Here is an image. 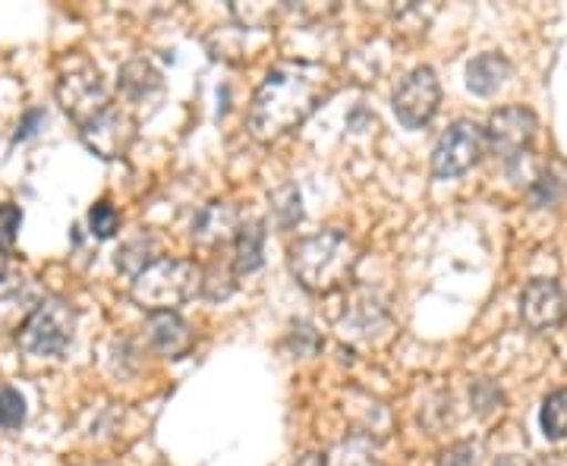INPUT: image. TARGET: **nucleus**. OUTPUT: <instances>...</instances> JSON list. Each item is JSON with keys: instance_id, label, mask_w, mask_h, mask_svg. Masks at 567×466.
I'll return each instance as SVG.
<instances>
[{"instance_id": "obj_1", "label": "nucleus", "mask_w": 567, "mask_h": 466, "mask_svg": "<svg viewBox=\"0 0 567 466\" xmlns=\"http://www.w3.org/2000/svg\"><path fill=\"white\" fill-rule=\"evenodd\" d=\"M331 73L322 63L290 61L275 66L249 102V133L259 143H275L297 126H303L312 111L328 99Z\"/></svg>"}, {"instance_id": "obj_2", "label": "nucleus", "mask_w": 567, "mask_h": 466, "mask_svg": "<svg viewBox=\"0 0 567 466\" xmlns=\"http://www.w3.org/2000/svg\"><path fill=\"white\" fill-rule=\"evenodd\" d=\"M287 262H290L297 284L309 293L328 297V293L350 284V278L360 265V249L344 230H322V234L303 237L290 246Z\"/></svg>"}, {"instance_id": "obj_3", "label": "nucleus", "mask_w": 567, "mask_h": 466, "mask_svg": "<svg viewBox=\"0 0 567 466\" xmlns=\"http://www.w3.org/2000/svg\"><path fill=\"white\" fill-rule=\"evenodd\" d=\"M199 287H203V268L196 262L155 259L133 278L130 297L148 315H155V312H177L199 293Z\"/></svg>"}, {"instance_id": "obj_4", "label": "nucleus", "mask_w": 567, "mask_h": 466, "mask_svg": "<svg viewBox=\"0 0 567 466\" xmlns=\"http://www.w3.org/2000/svg\"><path fill=\"white\" fill-rule=\"evenodd\" d=\"M76 334V309L61 297H44L29 322L17 331L20 346L29 356H61Z\"/></svg>"}, {"instance_id": "obj_5", "label": "nucleus", "mask_w": 567, "mask_h": 466, "mask_svg": "<svg viewBox=\"0 0 567 466\" xmlns=\"http://www.w3.org/2000/svg\"><path fill=\"white\" fill-rule=\"evenodd\" d=\"M486 148V126L473 121L451 123L432 152V174L439 180H457L483 162Z\"/></svg>"}, {"instance_id": "obj_6", "label": "nucleus", "mask_w": 567, "mask_h": 466, "mask_svg": "<svg viewBox=\"0 0 567 466\" xmlns=\"http://www.w3.org/2000/svg\"><path fill=\"white\" fill-rule=\"evenodd\" d=\"M439 104H442V82L435 76L432 66H416L410 70L404 80L398 82L394 89V117L404 130H423L429 121L439 114Z\"/></svg>"}, {"instance_id": "obj_7", "label": "nucleus", "mask_w": 567, "mask_h": 466, "mask_svg": "<svg viewBox=\"0 0 567 466\" xmlns=\"http://www.w3.org/2000/svg\"><path fill=\"white\" fill-rule=\"evenodd\" d=\"M136 130L140 123L133 114L107 104L95 117L80 123V139L92 155H99L104 162H121L136 143Z\"/></svg>"}, {"instance_id": "obj_8", "label": "nucleus", "mask_w": 567, "mask_h": 466, "mask_svg": "<svg viewBox=\"0 0 567 466\" xmlns=\"http://www.w3.org/2000/svg\"><path fill=\"white\" fill-rule=\"evenodd\" d=\"M536 130H539V121H536V114L529 107H524V104H507V107L495 111L488 117L486 145L498 158L517 162L536 143Z\"/></svg>"}, {"instance_id": "obj_9", "label": "nucleus", "mask_w": 567, "mask_h": 466, "mask_svg": "<svg viewBox=\"0 0 567 466\" xmlns=\"http://www.w3.org/2000/svg\"><path fill=\"white\" fill-rule=\"evenodd\" d=\"M58 102L76 123H85L107 107V89L92 63H80L58 80Z\"/></svg>"}, {"instance_id": "obj_10", "label": "nucleus", "mask_w": 567, "mask_h": 466, "mask_svg": "<svg viewBox=\"0 0 567 466\" xmlns=\"http://www.w3.org/2000/svg\"><path fill=\"white\" fill-rule=\"evenodd\" d=\"M388 328H391V312H388V306L382 303L375 293H369V290H360V293L353 297V303L347 306L341 322H338L341 338L350 341V344H375V341L385 338Z\"/></svg>"}, {"instance_id": "obj_11", "label": "nucleus", "mask_w": 567, "mask_h": 466, "mask_svg": "<svg viewBox=\"0 0 567 466\" xmlns=\"http://www.w3.org/2000/svg\"><path fill=\"white\" fill-rule=\"evenodd\" d=\"M520 319L529 331H551L567 319V297L558 281L536 278L520 293Z\"/></svg>"}, {"instance_id": "obj_12", "label": "nucleus", "mask_w": 567, "mask_h": 466, "mask_svg": "<svg viewBox=\"0 0 567 466\" xmlns=\"http://www.w3.org/2000/svg\"><path fill=\"white\" fill-rule=\"evenodd\" d=\"M240 224V208L234 203H208L193 221V240L205 249H218L234 244Z\"/></svg>"}, {"instance_id": "obj_13", "label": "nucleus", "mask_w": 567, "mask_h": 466, "mask_svg": "<svg viewBox=\"0 0 567 466\" xmlns=\"http://www.w3.org/2000/svg\"><path fill=\"white\" fill-rule=\"evenodd\" d=\"M145 338H148V346L162 356H171V360H181L193 350V328L186 319H181L177 312H155L148 315L145 322Z\"/></svg>"}, {"instance_id": "obj_14", "label": "nucleus", "mask_w": 567, "mask_h": 466, "mask_svg": "<svg viewBox=\"0 0 567 466\" xmlns=\"http://www.w3.org/2000/svg\"><path fill=\"white\" fill-rule=\"evenodd\" d=\"M44 300L41 290L32 281H0V334H13L20 331L22 324L29 322V315L39 309Z\"/></svg>"}, {"instance_id": "obj_15", "label": "nucleus", "mask_w": 567, "mask_h": 466, "mask_svg": "<svg viewBox=\"0 0 567 466\" xmlns=\"http://www.w3.org/2000/svg\"><path fill=\"white\" fill-rule=\"evenodd\" d=\"M511 80V61L498 51L480 54L466 63V89L480 99H492L495 92H502Z\"/></svg>"}, {"instance_id": "obj_16", "label": "nucleus", "mask_w": 567, "mask_h": 466, "mask_svg": "<svg viewBox=\"0 0 567 466\" xmlns=\"http://www.w3.org/2000/svg\"><path fill=\"white\" fill-rule=\"evenodd\" d=\"M117 89H121L123 99H130V102H152V99H158L164 89L162 73H158V66L152 61H145V58H136V61L123 63L121 66V76H117Z\"/></svg>"}, {"instance_id": "obj_17", "label": "nucleus", "mask_w": 567, "mask_h": 466, "mask_svg": "<svg viewBox=\"0 0 567 466\" xmlns=\"http://www.w3.org/2000/svg\"><path fill=\"white\" fill-rule=\"evenodd\" d=\"M265 262V221L240 224L234 237V275H252Z\"/></svg>"}, {"instance_id": "obj_18", "label": "nucleus", "mask_w": 567, "mask_h": 466, "mask_svg": "<svg viewBox=\"0 0 567 466\" xmlns=\"http://www.w3.org/2000/svg\"><path fill=\"white\" fill-rule=\"evenodd\" d=\"M155 259H158V237L140 234V237H133V240H126L121 246V252H117V271L136 278L142 268H148Z\"/></svg>"}, {"instance_id": "obj_19", "label": "nucleus", "mask_w": 567, "mask_h": 466, "mask_svg": "<svg viewBox=\"0 0 567 466\" xmlns=\"http://www.w3.org/2000/svg\"><path fill=\"white\" fill-rule=\"evenodd\" d=\"M324 460H328V466H382L375 442L365 438V435H350V438H344Z\"/></svg>"}, {"instance_id": "obj_20", "label": "nucleus", "mask_w": 567, "mask_h": 466, "mask_svg": "<svg viewBox=\"0 0 567 466\" xmlns=\"http://www.w3.org/2000/svg\"><path fill=\"white\" fill-rule=\"evenodd\" d=\"M539 426H543V435H546L548 442H565L567 438V387L551 391L546 401H543V410H539Z\"/></svg>"}, {"instance_id": "obj_21", "label": "nucleus", "mask_w": 567, "mask_h": 466, "mask_svg": "<svg viewBox=\"0 0 567 466\" xmlns=\"http://www.w3.org/2000/svg\"><path fill=\"white\" fill-rule=\"evenodd\" d=\"M237 275L230 271V268H221V265H208V268H203V287H199V293L203 297H208V300H227L230 293H234V287H237V281H234Z\"/></svg>"}, {"instance_id": "obj_22", "label": "nucleus", "mask_w": 567, "mask_h": 466, "mask_svg": "<svg viewBox=\"0 0 567 466\" xmlns=\"http://www.w3.org/2000/svg\"><path fill=\"white\" fill-rule=\"evenodd\" d=\"M25 423V397L17 387L0 385V432H17Z\"/></svg>"}, {"instance_id": "obj_23", "label": "nucleus", "mask_w": 567, "mask_h": 466, "mask_svg": "<svg viewBox=\"0 0 567 466\" xmlns=\"http://www.w3.org/2000/svg\"><path fill=\"white\" fill-rule=\"evenodd\" d=\"M117 227H121V215H117V208L107 203V199H102V203H95L89 208V234L95 240H111L117 234Z\"/></svg>"}, {"instance_id": "obj_24", "label": "nucleus", "mask_w": 567, "mask_h": 466, "mask_svg": "<svg viewBox=\"0 0 567 466\" xmlns=\"http://www.w3.org/2000/svg\"><path fill=\"white\" fill-rule=\"evenodd\" d=\"M565 196V180H558L551 170H543L533 186H529V203L533 208H548V205H558Z\"/></svg>"}, {"instance_id": "obj_25", "label": "nucleus", "mask_w": 567, "mask_h": 466, "mask_svg": "<svg viewBox=\"0 0 567 466\" xmlns=\"http://www.w3.org/2000/svg\"><path fill=\"white\" fill-rule=\"evenodd\" d=\"M22 227V208L13 203L0 205V249L10 252L17 246V237H20Z\"/></svg>"}, {"instance_id": "obj_26", "label": "nucleus", "mask_w": 567, "mask_h": 466, "mask_svg": "<svg viewBox=\"0 0 567 466\" xmlns=\"http://www.w3.org/2000/svg\"><path fill=\"white\" fill-rule=\"evenodd\" d=\"M505 404V394L498 391V385H492V382H480V385L473 387V406H476V413L480 416H492V413H498Z\"/></svg>"}, {"instance_id": "obj_27", "label": "nucleus", "mask_w": 567, "mask_h": 466, "mask_svg": "<svg viewBox=\"0 0 567 466\" xmlns=\"http://www.w3.org/2000/svg\"><path fill=\"white\" fill-rule=\"evenodd\" d=\"M439 466H480V445L473 442H457L439 457Z\"/></svg>"}, {"instance_id": "obj_28", "label": "nucleus", "mask_w": 567, "mask_h": 466, "mask_svg": "<svg viewBox=\"0 0 567 466\" xmlns=\"http://www.w3.org/2000/svg\"><path fill=\"white\" fill-rule=\"evenodd\" d=\"M41 121H44V114H41V111H32V114L25 117V123H22L20 130H17V139H25V136H32V133H35L32 126H35V123H41Z\"/></svg>"}, {"instance_id": "obj_29", "label": "nucleus", "mask_w": 567, "mask_h": 466, "mask_svg": "<svg viewBox=\"0 0 567 466\" xmlns=\"http://www.w3.org/2000/svg\"><path fill=\"white\" fill-rule=\"evenodd\" d=\"M492 466H529V460L520 457V454H505V457H498Z\"/></svg>"}, {"instance_id": "obj_30", "label": "nucleus", "mask_w": 567, "mask_h": 466, "mask_svg": "<svg viewBox=\"0 0 567 466\" xmlns=\"http://www.w3.org/2000/svg\"><path fill=\"white\" fill-rule=\"evenodd\" d=\"M297 466H328V460H324L322 454H316V451H309V454H303V457L297 460Z\"/></svg>"}, {"instance_id": "obj_31", "label": "nucleus", "mask_w": 567, "mask_h": 466, "mask_svg": "<svg viewBox=\"0 0 567 466\" xmlns=\"http://www.w3.org/2000/svg\"><path fill=\"white\" fill-rule=\"evenodd\" d=\"M7 265H10V256H7V252L0 249V281L7 278Z\"/></svg>"}]
</instances>
